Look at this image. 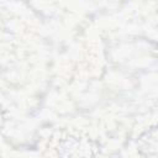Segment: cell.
I'll list each match as a JSON object with an SVG mask.
<instances>
[{
  "label": "cell",
  "mask_w": 158,
  "mask_h": 158,
  "mask_svg": "<svg viewBox=\"0 0 158 158\" xmlns=\"http://www.w3.org/2000/svg\"><path fill=\"white\" fill-rule=\"evenodd\" d=\"M59 158H101L96 144L86 138L77 135L64 136L58 146Z\"/></svg>",
  "instance_id": "1"
}]
</instances>
